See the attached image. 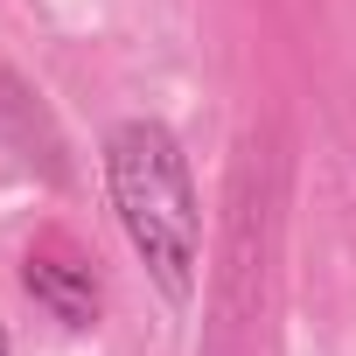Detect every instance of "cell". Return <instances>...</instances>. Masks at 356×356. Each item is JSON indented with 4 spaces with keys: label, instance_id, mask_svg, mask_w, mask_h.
Listing matches in <instances>:
<instances>
[{
    "label": "cell",
    "instance_id": "6da1fadb",
    "mask_svg": "<svg viewBox=\"0 0 356 356\" xmlns=\"http://www.w3.org/2000/svg\"><path fill=\"white\" fill-rule=\"evenodd\" d=\"M105 189H112V210H119L140 266L154 273V286L168 300H189L196 259H203V210H196L182 140L161 119H119L105 133Z\"/></svg>",
    "mask_w": 356,
    "mask_h": 356
},
{
    "label": "cell",
    "instance_id": "7a4b0ae2",
    "mask_svg": "<svg viewBox=\"0 0 356 356\" xmlns=\"http://www.w3.org/2000/svg\"><path fill=\"white\" fill-rule=\"evenodd\" d=\"M22 286H29L35 307H49L63 328H91V321H98V280H91V266H77V259H63V252H35V259L22 266Z\"/></svg>",
    "mask_w": 356,
    "mask_h": 356
},
{
    "label": "cell",
    "instance_id": "3957f363",
    "mask_svg": "<svg viewBox=\"0 0 356 356\" xmlns=\"http://www.w3.org/2000/svg\"><path fill=\"white\" fill-rule=\"evenodd\" d=\"M0 356H15V349H8V328H0Z\"/></svg>",
    "mask_w": 356,
    "mask_h": 356
}]
</instances>
